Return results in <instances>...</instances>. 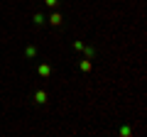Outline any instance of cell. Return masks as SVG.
Returning a JSON list of instances; mask_svg holds the SVG:
<instances>
[{
    "instance_id": "277c9868",
    "label": "cell",
    "mask_w": 147,
    "mask_h": 137,
    "mask_svg": "<svg viewBox=\"0 0 147 137\" xmlns=\"http://www.w3.org/2000/svg\"><path fill=\"white\" fill-rule=\"evenodd\" d=\"M47 22H49L52 27H61V25H64V15H61L59 10H52V12L47 15Z\"/></svg>"
},
{
    "instance_id": "52a82bcc",
    "label": "cell",
    "mask_w": 147,
    "mask_h": 137,
    "mask_svg": "<svg viewBox=\"0 0 147 137\" xmlns=\"http://www.w3.org/2000/svg\"><path fill=\"white\" fill-rule=\"evenodd\" d=\"M84 56H88V59H96L98 56V49H96V44H84Z\"/></svg>"
},
{
    "instance_id": "6da1fadb",
    "label": "cell",
    "mask_w": 147,
    "mask_h": 137,
    "mask_svg": "<svg viewBox=\"0 0 147 137\" xmlns=\"http://www.w3.org/2000/svg\"><path fill=\"white\" fill-rule=\"evenodd\" d=\"M52 74H54V68H52L49 61H39L37 64V76H39V79H52Z\"/></svg>"
},
{
    "instance_id": "5b68a950",
    "label": "cell",
    "mask_w": 147,
    "mask_h": 137,
    "mask_svg": "<svg viewBox=\"0 0 147 137\" xmlns=\"http://www.w3.org/2000/svg\"><path fill=\"white\" fill-rule=\"evenodd\" d=\"M22 54H25L27 61H34V59L39 56V47H37V44H25V52Z\"/></svg>"
},
{
    "instance_id": "7a4b0ae2",
    "label": "cell",
    "mask_w": 147,
    "mask_h": 137,
    "mask_svg": "<svg viewBox=\"0 0 147 137\" xmlns=\"http://www.w3.org/2000/svg\"><path fill=\"white\" fill-rule=\"evenodd\" d=\"M32 100H34V105H47V103H49V93H47L44 88H34Z\"/></svg>"
},
{
    "instance_id": "ba28073f",
    "label": "cell",
    "mask_w": 147,
    "mask_h": 137,
    "mask_svg": "<svg viewBox=\"0 0 147 137\" xmlns=\"http://www.w3.org/2000/svg\"><path fill=\"white\" fill-rule=\"evenodd\" d=\"M118 135H120V137H130L132 135V125H130V122H123V125L118 127Z\"/></svg>"
},
{
    "instance_id": "3957f363",
    "label": "cell",
    "mask_w": 147,
    "mask_h": 137,
    "mask_svg": "<svg viewBox=\"0 0 147 137\" xmlns=\"http://www.w3.org/2000/svg\"><path fill=\"white\" fill-rule=\"evenodd\" d=\"M76 68H79L81 74H91V71H93V59H88V56H81L79 61H76Z\"/></svg>"
},
{
    "instance_id": "30bf717a",
    "label": "cell",
    "mask_w": 147,
    "mask_h": 137,
    "mask_svg": "<svg viewBox=\"0 0 147 137\" xmlns=\"http://www.w3.org/2000/svg\"><path fill=\"white\" fill-rule=\"evenodd\" d=\"M84 39H74V42H71V49H74V52H81V49H84Z\"/></svg>"
},
{
    "instance_id": "9c48e42d",
    "label": "cell",
    "mask_w": 147,
    "mask_h": 137,
    "mask_svg": "<svg viewBox=\"0 0 147 137\" xmlns=\"http://www.w3.org/2000/svg\"><path fill=\"white\" fill-rule=\"evenodd\" d=\"M42 3L49 7V10H59V5H61V0H42Z\"/></svg>"
},
{
    "instance_id": "8992f818",
    "label": "cell",
    "mask_w": 147,
    "mask_h": 137,
    "mask_svg": "<svg viewBox=\"0 0 147 137\" xmlns=\"http://www.w3.org/2000/svg\"><path fill=\"white\" fill-rule=\"evenodd\" d=\"M32 25H34L37 30L44 27V25H47V15H44V12H34V15H32Z\"/></svg>"
}]
</instances>
